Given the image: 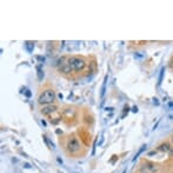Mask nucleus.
I'll use <instances>...</instances> for the list:
<instances>
[{"label":"nucleus","instance_id":"nucleus-1","mask_svg":"<svg viewBox=\"0 0 173 173\" xmlns=\"http://www.w3.org/2000/svg\"><path fill=\"white\" fill-rule=\"evenodd\" d=\"M55 100V92L53 90H45L43 93H40L38 98V103L40 105H52Z\"/></svg>","mask_w":173,"mask_h":173},{"label":"nucleus","instance_id":"nucleus-2","mask_svg":"<svg viewBox=\"0 0 173 173\" xmlns=\"http://www.w3.org/2000/svg\"><path fill=\"white\" fill-rule=\"evenodd\" d=\"M68 64L72 71H82L86 67V60L81 57H70Z\"/></svg>","mask_w":173,"mask_h":173},{"label":"nucleus","instance_id":"nucleus-3","mask_svg":"<svg viewBox=\"0 0 173 173\" xmlns=\"http://www.w3.org/2000/svg\"><path fill=\"white\" fill-rule=\"evenodd\" d=\"M66 148L70 153H77L79 150H80V143L79 140L76 138V137H71L68 140H67V144H66Z\"/></svg>","mask_w":173,"mask_h":173},{"label":"nucleus","instance_id":"nucleus-4","mask_svg":"<svg viewBox=\"0 0 173 173\" xmlns=\"http://www.w3.org/2000/svg\"><path fill=\"white\" fill-rule=\"evenodd\" d=\"M58 68L61 73H70L72 71L70 64H68V58L66 57H63V58H60L59 61H58Z\"/></svg>","mask_w":173,"mask_h":173},{"label":"nucleus","instance_id":"nucleus-5","mask_svg":"<svg viewBox=\"0 0 173 173\" xmlns=\"http://www.w3.org/2000/svg\"><path fill=\"white\" fill-rule=\"evenodd\" d=\"M57 106L55 105H46V106H43L41 107V109H40V112H41V114H44V116H49V114H52V113H54L55 111H57Z\"/></svg>","mask_w":173,"mask_h":173},{"label":"nucleus","instance_id":"nucleus-6","mask_svg":"<svg viewBox=\"0 0 173 173\" xmlns=\"http://www.w3.org/2000/svg\"><path fill=\"white\" fill-rule=\"evenodd\" d=\"M170 148H171V145H170L168 143H163L162 145L158 147V150H159L160 152H168Z\"/></svg>","mask_w":173,"mask_h":173},{"label":"nucleus","instance_id":"nucleus-7","mask_svg":"<svg viewBox=\"0 0 173 173\" xmlns=\"http://www.w3.org/2000/svg\"><path fill=\"white\" fill-rule=\"evenodd\" d=\"M146 147H147L146 145H143V146L140 147V150H139L137 153H135V155H134V158H133V162H135V160H137V158H139V155H140V154H141V153L146 150Z\"/></svg>","mask_w":173,"mask_h":173},{"label":"nucleus","instance_id":"nucleus-8","mask_svg":"<svg viewBox=\"0 0 173 173\" xmlns=\"http://www.w3.org/2000/svg\"><path fill=\"white\" fill-rule=\"evenodd\" d=\"M25 46H26V49H27L28 52H32L33 48H34V43H32V41H26V43H25Z\"/></svg>","mask_w":173,"mask_h":173},{"label":"nucleus","instance_id":"nucleus-9","mask_svg":"<svg viewBox=\"0 0 173 173\" xmlns=\"http://www.w3.org/2000/svg\"><path fill=\"white\" fill-rule=\"evenodd\" d=\"M164 73H165V67L162 68V71H160V74H159V79H158V84L160 85L163 81V77H164Z\"/></svg>","mask_w":173,"mask_h":173},{"label":"nucleus","instance_id":"nucleus-10","mask_svg":"<svg viewBox=\"0 0 173 173\" xmlns=\"http://www.w3.org/2000/svg\"><path fill=\"white\" fill-rule=\"evenodd\" d=\"M106 81H107V76L104 79V84H103V87H101V98L105 95V91H106Z\"/></svg>","mask_w":173,"mask_h":173},{"label":"nucleus","instance_id":"nucleus-11","mask_svg":"<svg viewBox=\"0 0 173 173\" xmlns=\"http://www.w3.org/2000/svg\"><path fill=\"white\" fill-rule=\"evenodd\" d=\"M36 71H38V78H39V80H41V79L44 78V72H43L41 67L38 66V67H36Z\"/></svg>","mask_w":173,"mask_h":173},{"label":"nucleus","instance_id":"nucleus-12","mask_svg":"<svg viewBox=\"0 0 173 173\" xmlns=\"http://www.w3.org/2000/svg\"><path fill=\"white\" fill-rule=\"evenodd\" d=\"M168 154H170V157H173V146H171L170 151H168Z\"/></svg>","mask_w":173,"mask_h":173},{"label":"nucleus","instance_id":"nucleus-13","mask_svg":"<svg viewBox=\"0 0 173 173\" xmlns=\"http://www.w3.org/2000/svg\"><path fill=\"white\" fill-rule=\"evenodd\" d=\"M153 100H154V104H155V105H159V101H158V99H157V98H154Z\"/></svg>","mask_w":173,"mask_h":173},{"label":"nucleus","instance_id":"nucleus-14","mask_svg":"<svg viewBox=\"0 0 173 173\" xmlns=\"http://www.w3.org/2000/svg\"><path fill=\"white\" fill-rule=\"evenodd\" d=\"M133 112H138V107H137V106L133 107Z\"/></svg>","mask_w":173,"mask_h":173},{"label":"nucleus","instance_id":"nucleus-15","mask_svg":"<svg viewBox=\"0 0 173 173\" xmlns=\"http://www.w3.org/2000/svg\"><path fill=\"white\" fill-rule=\"evenodd\" d=\"M153 154H155V151H153V152H150V153H148V155H153Z\"/></svg>","mask_w":173,"mask_h":173},{"label":"nucleus","instance_id":"nucleus-16","mask_svg":"<svg viewBox=\"0 0 173 173\" xmlns=\"http://www.w3.org/2000/svg\"><path fill=\"white\" fill-rule=\"evenodd\" d=\"M172 141H173V135H172Z\"/></svg>","mask_w":173,"mask_h":173}]
</instances>
